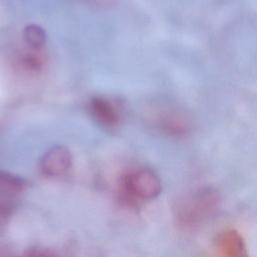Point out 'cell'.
Listing matches in <instances>:
<instances>
[{
    "label": "cell",
    "instance_id": "5",
    "mask_svg": "<svg viewBox=\"0 0 257 257\" xmlns=\"http://www.w3.org/2000/svg\"><path fill=\"white\" fill-rule=\"evenodd\" d=\"M216 245L220 257H248L243 238L235 230H227L221 233Z\"/></svg>",
    "mask_w": 257,
    "mask_h": 257
},
{
    "label": "cell",
    "instance_id": "4",
    "mask_svg": "<svg viewBox=\"0 0 257 257\" xmlns=\"http://www.w3.org/2000/svg\"><path fill=\"white\" fill-rule=\"evenodd\" d=\"M89 111L92 117L103 126L112 127L119 121L120 116L117 107L105 97H92L89 102Z\"/></svg>",
    "mask_w": 257,
    "mask_h": 257
},
{
    "label": "cell",
    "instance_id": "7",
    "mask_svg": "<svg viewBox=\"0 0 257 257\" xmlns=\"http://www.w3.org/2000/svg\"><path fill=\"white\" fill-rule=\"evenodd\" d=\"M23 39L31 49L39 50L46 42L45 30L37 24H29L23 30Z\"/></svg>",
    "mask_w": 257,
    "mask_h": 257
},
{
    "label": "cell",
    "instance_id": "3",
    "mask_svg": "<svg viewBox=\"0 0 257 257\" xmlns=\"http://www.w3.org/2000/svg\"><path fill=\"white\" fill-rule=\"evenodd\" d=\"M72 165V154L70 150L57 145L50 148L41 158V172L48 177H58L64 174Z\"/></svg>",
    "mask_w": 257,
    "mask_h": 257
},
{
    "label": "cell",
    "instance_id": "6",
    "mask_svg": "<svg viewBox=\"0 0 257 257\" xmlns=\"http://www.w3.org/2000/svg\"><path fill=\"white\" fill-rule=\"evenodd\" d=\"M27 188V181L10 172L0 170V194L1 195H16Z\"/></svg>",
    "mask_w": 257,
    "mask_h": 257
},
{
    "label": "cell",
    "instance_id": "2",
    "mask_svg": "<svg viewBox=\"0 0 257 257\" xmlns=\"http://www.w3.org/2000/svg\"><path fill=\"white\" fill-rule=\"evenodd\" d=\"M124 187L127 192L142 200L157 198L162 192V182L158 175L149 169L133 172L124 179Z\"/></svg>",
    "mask_w": 257,
    "mask_h": 257
},
{
    "label": "cell",
    "instance_id": "8",
    "mask_svg": "<svg viewBox=\"0 0 257 257\" xmlns=\"http://www.w3.org/2000/svg\"><path fill=\"white\" fill-rule=\"evenodd\" d=\"M23 257H59L52 249L46 247H33L30 248Z\"/></svg>",
    "mask_w": 257,
    "mask_h": 257
},
{
    "label": "cell",
    "instance_id": "1",
    "mask_svg": "<svg viewBox=\"0 0 257 257\" xmlns=\"http://www.w3.org/2000/svg\"><path fill=\"white\" fill-rule=\"evenodd\" d=\"M220 203L221 197L216 190L201 189L179 204L178 219L187 227L198 226L216 212Z\"/></svg>",
    "mask_w": 257,
    "mask_h": 257
},
{
    "label": "cell",
    "instance_id": "9",
    "mask_svg": "<svg viewBox=\"0 0 257 257\" xmlns=\"http://www.w3.org/2000/svg\"><path fill=\"white\" fill-rule=\"evenodd\" d=\"M24 64L30 69H38L42 62L41 59L35 54H28L24 59Z\"/></svg>",
    "mask_w": 257,
    "mask_h": 257
}]
</instances>
